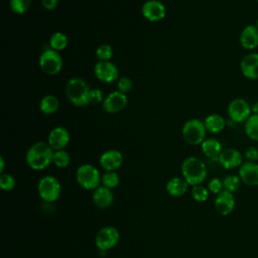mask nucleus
Listing matches in <instances>:
<instances>
[{"label":"nucleus","mask_w":258,"mask_h":258,"mask_svg":"<svg viewBox=\"0 0 258 258\" xmlns=\"http://www.w3.org/2000/svg\"><path fill=\"white\" fill-rule=\"evenodd\" d=\"M218 161L225 169L240 167L241 164L244 162L242 153L238 149L233 147L223 149L218 157Z\"/></svg>","instance_id":"14"},{"label":"nucleus","mask_w":258,"mask_h":258,"mask_svg":"<svg viewBox=\"0 0 258 258\" xmlns=\"http://www.w3.org/2000/svg\"><path fill=\"white\" fill-rule=\"evenodd\" d=\"M182 177L188 185L195 186L202 184L208 175V169L205 162L196 156L186 157L180 166Z\"/></svg>","instance_id":"2"},{"label":"nucleus","mask_w":258,"mask_h":258,"mask_svg":"<svg viewBox=\"0 0 258 258\" xmlns=\"http://www.w3.org/2000/svg\"><path fill=\"white\" fill-rule=\"evenodd\" d=\"M40 70L48 76L57 75L62 69V57L58 51L52 48L44 49L38 59Z\"/></svg>","instance_id":"7"},{"label":"nucleus","mask_w":258,"mask_h":258,"mask_svg":"<svg viewBox=\"0 0 258 258\" xmlns=\"http://www.w3.org/2000/svg\"><path fill=\"white\" fill-rule=\"evenodd\" d=\"M71 162V155L69 154V152L64 149L61 150H56L53 153V157H52V163L58 167V168H64L67 166H69Z\"/></svg>","instance_id":"28"},{"label":"nucleus","mask_w":258,"mask_h":258,"mask_svg":"<svg viewBox=\"0 0 258 258\" xmlns=\"http://www.w3.org/2000/svg\"><path fill=\"white\" fill-rule=\"evenodd\" d=\"M15 184H16V180H15L13 175H11L9 173H1V175H0V187L3 190H5V191L12 190L15 187Z\"/></svg>","instance_id":"33"},{"label":"nucleus","mask_w":258,"mask_h":258,"mask_svg":"<svg viewBox=\"0 0 258 258\" xmlns=\"http://www.w3.org/2000/svg\"><path fill=\"white\" fill-rule=\"evenodd\" d=\"M187 187H188V183L185 181V179L183 177H177V176L170 178L165 184L167 194L175 198L183 196L186 192Z\"/></svg>","instance_id":"21"},{"label":"nucleus","mask_w":258,"mask_h":258,"mask_svg":"<svg viewBox=\"0 0 258 258\" xmlns=\"http://www.w3.org/2000/svg\"><path fill=\"white\" fill-rule=\"evenodd\" d=\"M256 26H257V28H258V18H257V20H256V24H255Z\"/></svg>","instance_id":"41"},{"label":"nucleus","mask_w":258,"mask_h":258,"mask_svg":"<svg viewBox=\"0 0 258 258\" xmlns=\"http://www.w3.org/2000/svg\"><path fill=\"white\" fill-rule=\"evenodd\" d=\"M68 42H69L68 36L63 32H60V31H56V32L52 33L49 38L50 48H52L56 51L63 50L67 47Z\"/></svg>","instance_id":"26"},{"label":"nucleus","mask_w":258,"mask_h":258,"mask_svg":"<svg viewBox=\"0 0 258 258\" xmlns=\"http://www.w3.org/2000/svg\"><path fill=\"white\" fill-rule=\"evenodd\" d=\"M208 189L214 195H219L222 190H224V185H223V180L218 178V177H213L210 179L208 182Z\"/></svg>","instance_id":"35"},{"label":"nucleus","mask_w":258,"mask_h":258,"mask_svg":"<svg viewBox=\"0 0 258 258\" xmlns=\"http://www.w3.org/2000/svg\"><path fill=\"white\" fill-rule=\"evenodd\" d=\"M228 116L234 123H245L247 119L252 115L251 106L242 98H236L232 100L228 105Z\"/></svg>","instance_id":"9"},{"label":"nucleus","mask_w":258,"mask_h":258,"mask_svg":"<svg viewBox=\"0 0 258 258\" xmlns=\"http://www.w3.org/2000/svg\"><path fill=\"white\" fill-rule=\"evenodd\" d=\"M4 166H5V161L3 156H0V173H3L4 171Z\"/></svg>","instance_id":"40"},{"label":"nucleus","mask_w":258,"mask_h":258,"mask_svg":"<svg viewBox=\"0 0 258 258\" xmlns=\"http://www.w3.org/2000/svg\"><path fill=\"white\" fill-rule=\"evenodd\" d=\"M58 0H41V5L45 10H53L57 6Z\"/></svg>","instance_id":"38"},{"label":"nucleus","mask_w":258,"mask_h":258,"mask_svg":"<svg viewBox=\"0 0 258 258\" xmlns=\"http://www.w3.org/2000/svg\"><path fill=\"white\" fill-rule=\"evenodd\" d=\"M245 134L253 141H258V115L252 114L244 124Z\"/></svg>","instance_id":"25"},{"label":"nucleus","mask_w":258,"mask_h":258,"mask_svg":"<svg viewBox=\"0 0 258 258\" xmlns=\"http://www.w3.org/2000/svg\"><path fill=\"white\" fill-rule=\"evenodd\" d=\"M92 200L94 205L99 209H107L112 206L114 202V195L112 189L104 185H100L93 191Z\"/></svg>","instance_id":"20"},{"label":"nucleus","mask_w":258,"mask_h":258,"mask_svg":"<svg viewBox=\"0 0 258 258\" xmlns=\"http://www.w3.org/2000/svg\"><path fill=\"white\" fill-rule=\"evenodd\" d=\"M99 163L105 171H116L123 163V154L117 149H108L101 154Z\"/></svg>","instance_id":"15"},{"label":"nucleus","mask_w":258,"mask_h":258,"mask_svg":"<svg viewBox=\"0 0 258 258\" xmlns=\"http://www.w3.org/2000/svg\"><path fill=\"white\" fill-rule=\"evenodd\" d=\"M239 177L246 185H258V163L252 161H244L239 167Z\"/></svg>","instance_id":"17"},{"label":"nucleus","mask_w":258,"mask_h":258,"mask_svg":"<svg viewBox=\"0 0 258 258\" xmlns=\"http://www.w3.org/2000/svg\"><path fill=\"white\" fill-rule=\"evenodd\" d=\"M30 5L31 0H9L10 9L15 14H24Z\"/></svg>","instance_id":"31"},{"label":"nucleus","mask_w":258,"mask_h":258,"mask_svg":"<svg viewBox=\"0 0 258 258\" xmlns=\"http://www.w3.org/2000/svg\"><path fill=\"white\" fill-rule=\"evenodd\" d=\"M206 134L207 128L204 121L197 118L187 120L181 128V135L183 140L190 145L202 144L206 139Z\"/></svg>","instance_id":"5"},{"label":"nucleus","mask_w":258,"mask_h":258,"mask_svg":"<svg viewBox=\"0 0 258 258\" xmlns=\"http://www.w3.org/2000/svg\"><path fill=\"white\" fill-rule=\"evenodd\" d=\"M241 46L246 50H253L258 46V28L256 25L248 24L246 25L239 37Z\"/></svg>","instance_id":"19"},{"label":"nucleus","mask_w":258,"mask_h":258,"mask_svg":"<svg viewBox=\"0 0 258 258\" xmlns=\"http://www.w3.org/2000/svg\"><path fill=\"white\" fill-rule=\"evenodd\" d=\"M113 47L108 44V43H102L100 44L96 51H95V55L96 57L99 59V61H108L112 58L113 56Z\"/></svg>","instance_id":"29"},{"label":"nucleus","mask_w":258,"mask_h":258,"mask_svg":"<svg viewBox=\"0 0 258 258\" xmlns=\"http://www.w3.org/2000/svg\"><path fill=\"white\" fill-rule=\"evenodd\" d=\"M70 139L71 136L68 129L62 126H56L52 128L48 133L47 143L54 151H56L64 149L68 146Z\"/></svg>","instance_id":"13"},{"label":"nucleus","mask_w":258,"mask_h":258,"mask_svg":"<svg viewBox=\"0 0 258 258\" xmlns=\"http://www.w3.org/2000/svg\"><path fill=\"white\" fill-rule=\"evenodd\" d=\"M241 184V178L239 177V175H235V174H230L227 175L224 179H223V185H224V189L230 191V192H235L239 189Z\"/></svg>","instance_id":"30"},{"label":"nucleus","mask_w":258,"mask_h":258,"mask_svg":"<svg viewBox=\"0 0 258 258\" xmlns=\"http://www.w3.org/2000/svg\"><path fill=\"white\" fill-rule=\"evenodd\" d=\"M58 107H59L58 99L51 94L43 96L39 102V110L44 115L54 114L58 110Z\"/></svg>","instance_id":"24"},{"label":"nucleus","mask_w":258,"mask_h":258,"mask_svg":"<svg viewBox=\"0 0 258 258\" xmlns=\"http://www.w3.org/2000/svg\"><path fill=\"white\" fill-rule=\"evenodd\" d=\"M120 240L119 231L113 226L101 228L95 237V244L100 251H107L114 248Z\"/></svg>","instance_id":"8"},{"label":"nucleus","mask_w":258,"mask_h":258,"mask_svg":"<svg viewBox=\"0 0 258 258\" xmlns=\"http://www.w3.org/2000/svg\"><path fill=\"white\" fill-rule=\"evenodd\" d=\"M205 126L207 128V131L213 133V134H218L221 131L224 130L226 126V121L225 119L220 115V114H210L206 117L205 121Z\"/></svg>","instance_id":"23"},{"label":"nucleus","mask_w":258,"mask_h":258,"mask_svg":"<svg viewBox=\"0 0 258 258\" xmlns=\"http://www.w3.org/2000/svg\"><path fill=\"white\" fill-rule=\"evenodd\" d=\"M37 192L43 202L53 203L60 196V182L53 175H44L38 180Z\"/></svg>","instance_id":"6"},{"label":"nucleus","mask_w":258,"mask_h":258,"mask_svg":"<svg viewBox=\"0 0 258 258\" xmlns=\"http://www.w3.org/2000/svg\"><path fill=\"white\" fill-rule=\"evenodd\" d=\"M242 75L249 80H258V52H250L240 61Z\"/></svg>","instance_id":"16"},{"label":"nucleus","mask_w":258,"mask_h":258,"mask_svg":"<svg viewBox=\"0 0 258 258\" xmlns=\"http://www.w3.org/2000/svg\"><path fill=\"white\" fill-rule=\"evenodd\" d=\"M54 150L47 141H37L26 151L25 160L27 165L33 170H43L52 163Z\"/></svg>","instance_id":"1"},{"label":"nucleus","mask_w":258,"mask_h":258,"mask_svg":"<svg viewBox=\"0 0 258 258\" xmlns=\"http://www.w3.org/2000/svg\"><path fill=\"white\" fill-rule=\"evenodd\" d=\"M191 197L198 203H205L209 198V189L202 184L195 185L191 188Z\"/></svg>","instance_id":"32"},{"label":"nucleus","mask_w":258,"mask_h":258,"mask_svg":"<svg viewBox=\"0 0 258 258\" xmlns=\"http://www.w3.org/2000/svg\"><path fill=\"white\" fill-rule=\"evenodd\" d=\"M91 88L87 82L81 78H72L66 85V95L69 101L77 106L84 107L90 103Z\"/></svg>","instance_id":"3"},{"label":"nucleus","mask_w":258,"mask_h":258,"mask_svg":"<svg viewBox=\"0 0 258 258\" xmlns=\"http://www.w3.org/2000/svg\"><path fill=\"white\" fill-rule=\"evenodd\" d=\"M105 97L103 92L100 89H91L90 94V103L96 104V103H103Z\"/></svg>","instance_id":"36"},{"label":"nucleus","mask_w":258,"mask_h":258,"mask_svg":"<svg viewBox=\"0 0 258 258\" xmlns=\"http://www.w3.org/2000/svg\"><path fill=\"white\" fill-rule=\"evenodd\" d=\"M102 185L113 189L117 187L120 183V176L116 171H105V173L101 176Z\"/></svg>","instance_id":"27"},{"label":"nucleus","mask_w":258,"mask_h":258,"mask_svg":"<svg viewBox=\"0 0 258 258\" xmlns=\"http://www.w3.org/2000/svg\"><path fill=\"white\" fill-rule=\"evenodd\" d=\"M127 102L128 98L126 94H123L119 91H114L105 97L102 103V108L109 114L118 113L127 106Z\"/></svg>","instance_id":"12"},{"label":"nucleus","mask_w":258,"mask_h":258,"mask_svg":"<svg viewBox=\"0 0 258 258\" xmlns=\"http://www.w3.org/2000/svg\"><path fill=\"white\" fill-rule=\"evenodd\" d=\"M141 13L147 20L157 22L165 17L166 8L159 0H147L141 7Z\"/></svg>","instance_id":"11"},{"label":"nucleus","mask_w":258,"mask_h":258,"mask_svg":"<svg viewBox=\"0 0 258 258\" xmlns=\"http://www.w3.org/2000/svg\"><path fill=\"white\" fill-rule=\"evenodd\" d=\"M94 75L99 81L107 84L113 83L120 78L117 66L110 60L98 61L94 66Z\"/></svg>","instance_id":"10"},{"label":"nucleus","mask_w":258,"mask_h":258,"mask_svg":"<svg viewBox=\"0 0 258 258\" xmlns=\"http://www.w3.org/2000/svg\"><path fill=\"white\" fill-rule=\"evenodd\" d=\"M101 174L96 166L85 163L80 165L76 171V179L79 185L87 190H95L101 184Z\"/></svg>","instance_id":"4"},{"label":"nucleus","mask_w":258,"mask_h":258,"mask_svg":"<svg viewBox=\"0 0 258 258\" xmlns=\"http://www.w3.org/2000/svg\"><path fill=\"white\" fill-rule=\"evenodd\" d=\"M235 208V198L232 192L224 189L215 199V209L222 215L227 216L233 212Z\"/></svg>","instance_id":"18"},{"label":"nucleus","mask_w":258,"mask_h":258,"mask_svg":"<svg viewBox=\"0 0 258 258\" xmlns=\"http://www.w3.org/2000/svg\"><path fill=\"white\" fill-rule=\"evenodd\" d=\"M245 157L247 161L256 162L258 160V148L255 146H250L245 150Z\"/></svg>","instance_id":"37"},{"label":"nucleus","mask_w":258,"mask_h":258,"mask_svg":"<svg viewBox=\"0 0 258 258\" xmlns=\"http://www.w3.org/2000/svg\"><path fill=\"white\" fill-rule=\"evenodd\" d=\"M255 1H257V2H258V0H255Z\"/></svg>","instance_id":"42"},{"label":"nucleus","mask_w":258,"mask_h":258,"mask_svg":"<svg viewBox=\"0 0 258 258\" xmlns=\"http://www.w3.org/2000/svg\"><path fill=\"white\" fill-rule=\"evenodd\" d=\"M203 153L209 158H218L222 152V144L216 138H206L201 144Z\"/></svg>","instance_id":"22"},{"label":"nucleus","mask_w":258,"mask_h":258,"mask_svg":"<svg viewBox=\"0 0 258 258\" xmlns=\"http://www.w3.org/2000/svg\"><path fill=\"white\" fill-rule=\"evenodd\" d=\"M251 110H252V114L254 115H258V101L255 102L252 107H251Z\"/></svg>","instance_id":"39"},{"label":"nucleus","mask_w":258,"mask_h":258,"mask_svg":"<svg viewBox=\"0 0 258 258\" xmlns=\"http://www.w3.org/2000/svg\"><path fill=\"white\" fill-rule=\"evenodd\" d=\"M132 86H133V84H132L131 79H129L128 77L123 76V77H120L118 79V83H117V89L118 90L117 91H119L123 94H126V93L131 91Z\"/></svg>","instance_id":"34"}]
</instances>
